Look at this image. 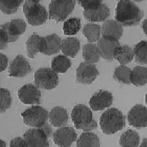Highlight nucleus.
Returning <instances> with one entry per match:
<instances>
[{"mask_svg": "<svg viewBox=\"0 0 147 147\" xmlns=\"http://www.w3.org/2000/svg\"><path fill=\"white\" fill-rule=\"evenodd\" d=\"M143 17V11L131 1H120L115 9V21L122 27L138 25Z\"/></svg>", "mask_w": 147, "mask_h": 147, "instance_id": "f257e3e1", "label": "nucleus"}, {"mask_svg": "<svg viewBox=\"0 0 147 147\" xmlns=\"http://www.w3.org/2000/svg\"><path fill=\"white\" fill-rule=\"evenodd\" d=\"M100 125L103 134L114 135L125 127L126 118L120 110L111 108L102 114Z\"/></svg>", "mask_w": 147, "mask_h": 147, "instance_id": "f03ea898", "label": "nucleus"}, {"mask_svg": "<svg viewBox=\"0 0 147 147\" xmlns=\"http://www.w3.org/2000/svg\"><path fill=\"white\" fill-rule=\"evenodd\" d=\"M71 120L76 129L84 132H91L97 127L96 120H94L92 111L85 105L74 106L71 111Z\"/></svg>", "mask_w": 147, "mask_h": 147, "instance_id": "7ed1b4c3", "label": "nucleus"}, {"mask_svg": "<svg viewBox=\"0 0 147 147\" xmlns=\"http://www.w3.org/2000/svg\"><path fill=\"white\" fill-rule=\"evenodd\" d=\"M84 9L83 16L87 21L105 22L110 16V10L101 1H79L77 2Z\"/></svg>", "mask_w": 147, "mask_h": 147, "instance_id": "20e7f679", "label": "nucleus"}, {"mask_svg": "<svg viewBox=\"0 0 147 147\" xmlns=\"http://www.w3.org/2000/svg\"><path fill=\"white\" fill-rule=\"evenodd\" d=\"M25 18L31 26L43 25L49 19V13L45 7L39 2L25 1L23 5Z\"/></svg>", "mask_w": 147, "mask_h": 147, "instance_id": "39448f33", "label": "nucleus"}, {"mask_svg": "<svg viewBox=\"0 0 147 147\" xmlns=\"http://www.w3.org/2000/svg\"><path fill=\"white\" fill-rule=\"evenodd\" d=\"M25 125L33 127V129H39L49 120V112L42 106H35L25 110L21 115Z\"/></svg>", "mask_w": 147, "mask_h": 147, "instance_id": "423d86ee", "label": "nucleus"}, {"mask_svg": "<svg viewBox=\"0 0 147 147\" xmlns=\"http://www.w3.org/2000/svg\"><path fill=\"white\" fill-rule=\"evenodd\" d=\"M75 1H51L49 6V18L57 22H63L74 9Z\"/></svg>", "mask_w": 147, "mask_h": 147, "instance_id": "0eeeda50", "label": "nucleus"}, {"mask_svg": "<svg viewBox=\"0 0 147 147\" xmlns=\"http://www.w3.org/2000/svg\"><path fill=\"white\" fill-rule=\"evenodd\" d=\"M34 83L39 89L51 90L59 83V77L51 68H41L34 74Z\"/></svg>", "mask_w": 147, "mask_h": 147, "instance_id": "6e6552de", "label": "nucleus"}, {"mask_svg": "<svg viewBox=\"0 0 147 147\" xmlns=\"http://www.w3.org/2000/svg\"><path fill=\"white\" fill-rule=\"evenodd\" d=\"M7 37V42H14L26 30V23L23 20H12L0 26Z\"/></svg>", "mask_w": 147, "mask_h": 147, "instance_id": "1a4fd4ad", "label": "nucleus"}, {"mask_svg": "<svg viewBox=\"0 0 147 147\" xmlns=\"http://www.w3.org/2000/svg\"><path fill=\"white\" fill-rule=\"evenodd\" d=\"M77 135L74 129L64 126L57 129L53 133V140L58 147H70L76 141Z\"/></svg>", "mask_w": 147, "mask_h": 147, "instance_id": "9d476101", "label": "nucleus"}, {"mask_svg": "<svg viewBox=\"0 0 147 147\" xmlns=\"http://www.w3.org/2000/svg\"><path fill=\"white\" fill-rule=\"evenodd\" d=\"M98 75L99 71L94 65L88 64L85 62L80 64L76 72L77 82L84 85L93 83Z\"/></svg>", "mask_w": 147, "mask_h": 147, "instance_id": "9b49d317", "label": "nucleus"}, {"mask_svg": "<svg viewBox=\"0 0 147 147\" xmlns=\"http://www.w3.org/2000/svg\"><path fill=\"white\" fill-rule=\"evenodd\" d=\"M27 147H49V138L40 129H31L23 135Z\"/></svg>", "mask_w": 147, "mask_h": 147, "instance_id": "f8f14e48", "label": "nucleus"}, {"mask_svg": "<svg viewBox=\"0 0 147 147\" xmlns=\"http://www.w3.org/2000/svg\"><path fill=\"white\" fill-rule=\"evenodd\" d=\"M128 122L135 128H145L147 124V109L143 105H135L128 112Z\"/></svg>", "mask_w": 147, "mask_h": 147, "instance_id": "ddd939ff", "label": "nucleus"}, {"mask_svg": "<svg viewBox=\"0 0 147 147\" xmlns=\"http://www.w3.org/2000/svg\"><path fill=\"white\" fill-rule=\"evenodd\" d=\"M31 71L30 63L23 55H17L8 67V75L13 77H23Z\"/></svg>", "mask_w": 147, "mask_h": 147, "instance_id": "4468645a", "label": "nucleus"}, {"mask_svg": "<svg viewBox=\"0 0 147 147\" xmlns=\"http://www.w3.org/2000/svg\"><path fill=\"white\" fill-rule=\"evenodd\" d=\"M18 97L22 103L26 105L38 104L41 99V92L36 86L27 84L20 88Z\"/></svg>", "mask_w": 147, "mask_h": 147, "instance_id": "2eb2a0df", "label": "nucleus"}, {"mask_svg": "<svg viewBox=\"0 0 147 147\" xmlns=\"http://www.w3.org/2000/svg\"><path fill=\"white\" fill-rule=\"evenodd\" d=\"M113 102V95L109 92L100 90L96 92L89 100L90 107L93 111H101L109 108Z\"/></svg>", "mask_w": 147, "mask_h": 147, "instance_id": "dca6fc26", "label": "nucleus"}, {"mask_svg": "<svg viewBox=\"0 0 147 147\" xmlns=\"http://www.w3.org/2000/svg\"><path fill=\"white\" fill-rule=\"evenodd\" d=\"M119 45H120V43L117 40L101 37L97 41V45L100 57H102L107 61L113 60L114 52Z\"/></svg>", "mask_w": 147, "mask_h": 147, "instance_id": "f3484780", "label": "nucleus"}, {"mask_svg": "<svg viewBox=\"0 0 147 147\" xmlns=\"http://www.w3.org/2000/svg\"><path fill=\"white\" fill-rule=\"evenodd\" d=\"M101 28V37L109 38L119 41L123 35V27L115 20H109L104 22Z\"/></svg>", "mask_w": 147, "mask_h": 147, "instance_id": "a211bd4d", "label": "nucleus"}, {"mask_svg": "<svg viewBox=\"0 0 147 147\" xmlns=\"http://www.w3.org/2000/svg\"><path fill=\"white\" fill-rule=\"evenodd\" d=\"M45 47V42L44 36H40L36 34H32L26 42L28 57L33 59L38 53L43 54Z\"/></svg>", "mask_w": 147, "mask_h": 147, "instance_id": "6ab92c4d", "label": "nucleus"}, {"mask_svg": "<svg viewBox=\"0 0 147 147\" xmlns=\"http://www.w3.org/2000/svg\"><path fill=\"white\" fill-rule=\"evenodd\" d=\"M50 123L54 127H64L68 123V115L67 110L61 106H56L49 112Z\"/></svg>", "mask_w": 147, "mask_h": 147, "instance_id": "aec40b11", "label": "nucleus"}, {"mask_svg": "<svg viewBox=\"0 0 147 147\" xmlns=\"http://www.w3.org/2000/svg\"><path fill=\"white\" fill-rule=\"evenodd\" d=\"M80 49V43L75 37H68L62 40L61 51L66 57H75Z\"/></svg>", "mask_w": 147, "mask_h": 147, "instance_id": "412c9836", "label": "nucleus"}, {"mask_svg": "<svg viewBox=\"0 0 147 147\" xmlns=\"http://www.w3.org/2000/svg\"><path fill=\"white\" fill-rule=\"evenodd\" d=\"M45 42V51L43 54L48 56L57 54L61 50L62 40L58 35L54 34L44 36Z\"/></svg>", "mask_w": 147, "mask_h": 147, "instance_id": "4be33fe9", "label": "nucleus"}, {"mask_svg": "<svg viewBox=\"0 0 147 147\" xmlns=\"http://www.w3.org/2000/svg\"><path fill=\"white\" fill-rule=\"evenodd\" d=\"M113 59L118 61L121 65L131 63L133 59V51L131 47L126 45H119L114 52Z\"/></svg>", "mask_w": 147, "mask_h": 147, "instance_id": "5701e85b", "label": "nucleus"}, {"mask_svg": "<svg viewBox=\"0 0 147 147\" xmlns=\"http://www.w3.org/2000/svg\"><path fill=\"white\" fill-rule=\"evenodd\" d=\"M147 83V68L145 66L135 67L130 72V83L135 86H144Z\"/></svg>", "mask_w": 147, "mask_h": 147, "instance_id": "b1692460", "label": "nucleus"}, {"mask_svg": "<svg viewBox=\"0 0 147 147\" xmlns=\"http://www.w3.org/2000/svg\"><path fill=\"white\" fill-rule=\"evenodd\" d=\"M119 143L121 147H138L140 136L137 131L129 129L121 135Z\"/></svg>", "mask_w": 147, "mask_h": 147, "instance_id": "393cba45", "label": "nucleus"}, {"mask_svg": "<svg viewBox=\"0 0 147 147\" xmlns=\"http://www.w3.org/2000/svg\"><path fill=\"white\" fill-rule=\"evenodd\" d=\"M83 57L85 63L94 65L100 60V54L94 43H87L83 47Z\"/></svg>", "mask_w": 147, "mask_h": 147, "instance_id": "a878e982", "label": "nucleus"}, {"mask_svg": "<svg viewBox=\"0 0 147 147\" xmlns=\"http://www.w3.org/2000/svg\"><path fill=\"white\" fill-rule=\"evenodd\" d=\"M82 32L89 43L97 42L101 38V28L97 24L88 23L85 25Z\"/></svg>", "mask_w": 147, "mask_h": 147, "instance_id": "bb28decb", "label": "nucleus"}, {"mask_svg": "<svg viewBox=\"0 0 147 147\" xmlns=\"http://www.w3.org/2000/svg\"><path fill=\"white\" fill-rule=\"evenodd\" d=\"M71 66V62L64 55H58L51 61V69L56 73H65Z\"/></svg>", "mask_w": 147, "mask_h": 147, "instance_id": "cd10ccee", "label": "nucleus"}, {"mask_svg": "<svg viewBox=\"0 0 147 147\" xmlns=\"http://www.w3.org/2000/svg\"><path fill=\"white\" fill-rule=\"evenodd\" d=\"M77 147H100L98 137L93 132H83L77 142Z\"/></svg>", "mask_w": 147, "mask_h": 147, "instance_id": "c85d7f7f", "label": "nucleus"}, {"mask_svg": "<svg viewBox=\"0 0 147 147\" xmlns=\"http://www.w3.org/2000/svg\"><path fill=\"white\" fill-rule=\"evenodd\" d=\"M133 51V59L139 64L146 65L147 62V44L145 40L138 42L135 46Z\"/></svg>", "mask_w": 147, "mask_h": 147, "instance_id": "c756f323", "label": "nucleus"}, {"mask_svg": "<svg viewBox=\"0 0 147 147\" xmlns=\"http://www.w3.org/2000/svg\"><path fill=\"white\" fill-rule=\"evenodd\" d=\"M80 20L77 17H73L65 22L63 26V31L67 36H73L78 33L80 30Z\"/></svg>", "mask_w": 147, "mask_h": 147, "instance_id": "7c9ffc66", "label": "nucleus"}, {"mask_svg": "<svg viewBox=\"0 0 147 147\" xmlns=\"http://www.w3.org/2000/svg\"><path fill=\"white\" fill-rule=\"evenodd\" d=\"M131 69L126 65H120L115 68L113 77L116 81L125 85H130Z\"/></svg>", "mask_w": 147, "mask_h": 147, "instance_id": "2f4dec72", "label": "nucleus"}, {"mask_svg": "<svg viewBox=\"0 0 147 147\" xmlns=\"http://www.w3.org/2000/svg\"><path fill=\"white\" fill-rule=\"evenodd\" d=\"M22 3L23 1H0V11L5 14H13Z\"/></svg>", "mask_w": 147, "mask_h": 147, "instance_id": "473e14b6", "label": "nucleus"}, {"mask_svg": "<svg viewBox=\"0 0 147 147\" xmlns=\"http://www.w3.org/2000/svg\"><path fill=\"white\" fill-rule=\"evenodd\" d=\"M12 97L11 92L6 88H0V114L4 113L11 106Z\"/></svg>", "mask_w": 147, "mask_h": 147, "instance_id": "72a5a7b5", "label": "nucleus"}, {"mask_svg": "<svg viewBox=\"0 0 147 147\" xmlns=\"http://www.w3.org/2000/svg\"><path fill=\"white\" fill-rule=\"evenodd\" d=\"M10 147H27L23 138L18 137L13 138L10 143Z\"/></svg>", "mask_w": 147, "mask_h": 147, "instance_id": "f704fd0d", "label": "nucleus"}, {"mask_svg": "<svg viewBox=\"0 0 147 147\" xmlns=\"http://www.w3.org/2000/svg\"><path fill=\"white\" fill-rule=\"evenodd\" d=\"M7 65H8V58L5 54L0 53V72L5 70Z\"/></svg>", "mask_w": 147, "mask_h": 147, "instance_id": "c9c22d12", "label": "nucleus"}, {"mask_svg": "<svg viewBox=\"0 0 147 147\" xmlns=\"http://www.w3.org/2000/svg\"><path fill=\"white\" fill-rule=\"evenodd\" d=\"M7 40L5 34L2 29L0 28V50H4L7 48Z\"/></svg>", "mask_w": 147, "mask_h": 147, "instance_id": "e433bc0d", "label": "nucleus"}, {"mask_svg": "<svg viewBox=\"0 0 147 147\" xmlns=\"http://www.w3.org/2000/svg\"><path fill=\"white\" fill-rule=\"evenodd\" d=\"M39 129H41L42 131L47 135L48 138L51 137V135H52V129H51V126L50 124L48 122L44 124L41 128H39Z\"/></svg>", "mask_w": 147, "mask_h": 147, "instance_id": "4c0bfd02", "label": "nucleus"}, {"mask_svg": "<svg viewBox=\"0 0 147 147\" xmlns=\"http://www.w3.org/2000/svg\"><path fill=\"white\" fill-rule=\"evenodd\" d=\"M142 28H143V30H144V34H146V20H145L143 22V25H142Z\"/></svg>", "mask_w": 147, "mask_h": 147, "instance_id": "58836bf2", "label": "nucleus"}, {"mask_svg": "<svg viewBox=\"0 0 147 147\" xmlns=\"http://www.w3.org/2000/svg\"><path fill=\"white\" fill-rule=\"evenodd\" d=\"M139 147H147V140L146 138H144L143 141L141 142V144Z\"/></svg>", "mask_w": 147, "mask_h": 147, "instance_id": "ea45409f", "label": "nucleus"}, {"mask_svg": "<svg viewBox=\"0 0 147 147\" xmlns=\"http://www.w3.org/2000/svg\"><path fill=\"white\" fill-rule=\"evenodd\" d=\"M0 147H7L5 142L3 141V140H1V139H0Z\"/></svg>", "mask_w": 147, "mask_h": 147, "instance_id": "a19ab883", "label": "nucleus"}]
</instances>
